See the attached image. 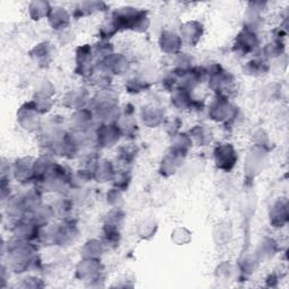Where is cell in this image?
<instances>
[{"instance_id": "obj_1", "label": "cell", "mask_w": 289, "mask_h": 289, "mask_svg": "<svg viewBox=\"0 0 289 289\" xmlns=\"http://www.w3.org/2000/svg\"><path fill=\"white\" fill-rule=\"evenodd\" d=\"M236 161V150L232 145L224 144L215 149V162H216L218 168L223 169V171H230L235 166Z\"/></svg>"}, {"instance_id": "obj_2", "label": "cell", "mask_w": 289, "mask_h": 289, "mask_svg": "<svg viewBox=\"0 0 289 289\" xmlns=\"http://www.w3.org/2000/svg\"><path fill=\"white\" fill-rule=\"evenodd\" d=\"M259 41L256 33H254L252 30H246L245 28V31L240 33L239 36H237L235 41V49L241 51L242 53L246 54L256 50Z\"/></svg>"}, {"instance_id": "obj_3", "label": "cell", "mask_w": 289, "mask_h": 289, "mask_svg": "<svg viewBox=\"0 0 289 289\" xmlns=\"http://www.w3.org/2000/svg\"><path fill=\"white\" fill-rule=\"evenodd\" d=\"M90 62H92V50L88 45H83L77 50V70L82 76H86L90 70Z\"/></svg>"}, {"instance_id": "obj_4", "label": "cell", "mask_w": 289, "mask_h": 289, "mask_svg": "<svg viewBox=\"0 0 289 289\" xmlns=\"http://www.w3.org/2000/svg\"><path fill=\"white\" fill-rule=\"evenodd\" d=\"M288 220V213H287V202L286 201H279L277 202L273 213L270 214V223L273 224L275 227H282Z\"/></svg>"}, {"instance_id": "obj_5", "label": "cell", "mask_w": 289, "mask_h": 289, "mask_svg": "<svg viewBox=\"0 0 289 289\" xmlns=\"http://www.w3.org/2000/svg\"><path fill=\"white\" fill-rule=\"evenodd\" d=\"M203 28L200 23L191 22L183 26V38L190 44H196L202 35Z\"/></svg>"}, {"instance_id": "obj_6", "label": "cell", "mask_w": 289, "mask_h": 289, "mask_svg": "<svg viewBox=\"0 0 289 289\" xmlns=\"http://www.w3.org/2000/svg\"><path fill=\"white\" fill-rule=\"evenodd\" d=\"M181 44H182V41H181V38L177 35V34L171 32H165L162 34L161 48L163 51H165V52L167 53L177 52V51L180 49Z\"/></svg>"}, {"instance_id": "obj_7", "label": "cell", "mask_w": 289, "mask_h": 289, "mask_svg": "<svg viewBox=\"0 0 289 289\" xmlns=\"http://www.w3.org/2000/svg\"><path fill=\"white\" fill-rule=\"evenodd\" d=\"M50 23L55 30L65 28L69 23V16L65 9L54 8V10H51L50 13Z\"/></svg>"}, {"instance_id": "obj_8", "label": "cell", "mask_w": 289, "mask_h": 289, "mask_svg": "<svg viewBox=\"0 0 289 289\" xmlns=\"http://www.w3.org/2000/svg\"><path fill=\"white\" fill-rule=\"evenodd\" d=\"M94 175L96 179L100 180L99 182H105L106 180L111 179V177L113 175V168H112L110 162H106V161H103L101 163L99 162V165L94 171Z\"/></svg>"}, {"instance_id": "obj_9", "label": "cell", "mask_w": 289, "mask_h": 289, "mask_svg": "<svg viewBox=\"0 0 289 289\" xmlns=\"http://www.w3.org/2000/svg\"><path fill=\"white\" fill-rule=\"evenodd\" d=\"M269 67L267 65V62L262 60H252L250 62H247V65L245 67V70L247 73H250L252 76H261L263 73L268 71Z\"/></svg>"}, {"instance_id": "obj_10", "label": "cell", "mask_w": 289, "mask_h": 289, "mask_svg": "<svg viewBox=\"0 0 289 289\" xmlns=\"http://www.w3.org/2000/svg\"><path fill=\"white\" fill-rule=\"evenodd\" d=\"M192 136H194V138L197 139L198 143L200 144H206L207 141L209 143L208 138L211 137L210 133H209V130L203 128V126H196V128L192 130Z\"/></svg>"}, {"instance_id": "obj_11", "label": "cell", "mask_w": 289, "mask_h": 289, "mask_svg": "<svg viewBox=\"0 0 289 289\" xmlns=\"http://www.w3.org/2000/svg\"><path fill=\"white\" fill-rule=\"evenodd\" d=\"M85 254L89 253L87 256V259H94L99 256V253H102V245L101 243L98 241H90L88 242L84 247Z\"/></svg>"}, {"instance_id": "obj_12", "label": "cell", "mask_w": 289, "mask_h": 289, "mask_svg": "<svg viewBox=\"0 0 289 289\" xmlns=\"http://www.w3.org/2000/svg\"><path fill=\"white\" fill-rule=\"evenodd\" d=\"M31 55L33 56V58H35V60H41V58H42L43 61H45V59H47L50 55L49 44L48 43L38 44V47L34 48V50L31 52Z\"/></svg>"}, {"instance_id": "obj_13", "label": "cell", "mask_w": 289, "mask_h": 289, "mask_svg": "<svg viewBox=\"0 0 289 289\" xmlns=\"http://www.w3.org/2000/svg\"><path fill=\"white\" fill-rule=\"evenodd\" d=\"M127 87L130 93H139L143 89H146L147 87H148V85H147L146 82L141 81V79L134 78V79H132V81H129Z\"/></svg>"}]
</instances>
